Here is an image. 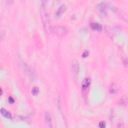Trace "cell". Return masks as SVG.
I'll return each instance as SVG.
<instances>
[{"mask_svg":"<svg viewBox=\"0 0 128 128\" xmlns=\"http://www.w3.org/2000/svg\"><path fill=\"white\" fill-rule=\"evenodd\" d=\"M106 5L105 4L102 3L98 4L97 6V10L100 15L102 17H105L107 15Z\"/></svg>","mask_w":128,"mask_h":128,"instance_id":"obj_5","label":"cell"},{"mask_svg":"<svg viewBox=\"0 0 128 128\" xmlns=\"http://www.w3.org/2000/svg\"><path fill=\"white\" fill-rule=\"evenodd\" d=\"M67 30L66 28L61 26H57L52 28V32L58 36H64L67 33Z\"/></svg>","mask_w":128,"mask_h":128,"instance_id":"obj_2","label":"cell"},{"mask_svg":"<svg viewBox=\"0 0 128 128\" xmlns=\"http://www.w3.org/2000/svg\"><path fill=\"white\" fill-rule=\"evenodd\" d=\"M1 113L4 117L7 118L9 119H12V115H11V113L9 112L6 110L5 109H1Z\"/></svg>","mask_w":128,"mask_h":128,"instance_id":"obj_10","label":"cell"},{"mask_svg":"<svg viewBox=\"0 0 128 128\" xmlns=\"http://www.w3.org/2000/svg\"><path fill=\"white\" fill-rule=\"evenodd\" d=\"M24 69L25 73H26V74L30 78L33 80L37 79V74L34 70L33 69V68L28 65H26L24 67Z\"/></svg>","mask_w":128,"mask_h":128,"instance_id":"obj_3","label":"cell"},{"mask_svg":"<svg viewBox=\"0 0 128 128\" xmlns=\"http://www.w3.org/2000/svg\"><path fill=\"white\" fill-rule=\"evenodd\" d=\"M72 70L74 76H77L79 71V64L77 60L73 59L72 61Z\"/></svg>","mask_w":128,"mask_h":128,"instance_id":"obj_4","label":"cell"},{"mask_svg":"<svg viewBox=\"0 0 128 128\" xmlns=\"http://www.w3.org/2000/svg\"><path fill=\"white\" fill-rule=\"evenodd\" d=\"M45 119H46V121L48 123H51V122H52V117H51L50 113L46 112L45 113Z\"/></svg>","mask_w":128,"mask_h":128,"instance_id":"obj_11","label":"cell"},{"mask_svg":"<svg viewBox=\"0 0 128 128\" xmlns=\"http://www.w3.org/2000/svg\"><path fill=\"white\" fill-rule=\"evenodd\" d=\"M8 101H9V103H10V104H13V103H14L15 100H14V99H13V98H12V97H10L9 98Z\"/></svg>","mask_w":128,"mask_h":128,"instance_id":"obj_15","label":"cell"},{"mask_svg":"<svg viewBox=\"0 0 128 128\" xmlns=\"http://www.w3.org/2000/svg\"><path fill=\"white\" fill-rule=\"evenodd\" d=\"M119 88L116 84H112L110 88V92L111 94H116L118 91Z\"/></svg>","mask_w":128,"mask_h":128,"instance_id":"obj_9","label":"cell"},{"mask_svg":"<svg viewBox=\"0 0 128 128\" xmlns=\"http://www.w3.org/2000/svg\"><path fill=\"white\" fill-rule=\"evenodd\" d=\"M3 94V91H2V89H1V96Z\"/></svg>","mask_w":128,"mask_h":128,"instance_id":"obj_16","label":"cell"},{"mask_svg":"<svg viewBox=\"0 0 128 128\" xmlns=\"http://www.w3.org/2000/svg\"><path fill=\"white\" fill-rule=\"evenodd\" d=\"M32 94L34 96L37 95L39 92V89L38 87H34L32 90Z\"/></svg>","mask_w":128,"mask_h":128,"instance_id":"obj_12","label":"cell"},{"mask_svg":"<svg viewBox=\"0 0 128 128\" xmlns=\"http://www.w3.org/2000/svg\"><path fill=\"white\" fill-rule=\"evenodd\" d=\"M99 127L101 128H104L106 127V123L103 122V121H102L99 123Z\"/></svg>","mask_w":128,"mask_h":128,"instance_id":"obj_14","label":"cell"},{"mask_svg":"<svg viewBox=\"0 0 128 128\" xmlns=\"http://www.w3.org/2000/svg\"><path fill=\"white\" fill-rule=\"evenodd\" d=\"M89 55V52L87 50H85L84 51V52L82 54V57L83 58H86Z\"/></svg>","mask_w":128,"mask_h":128,"instance_id":"obj_13","label":"cell"},{"mask_svg":"<svg viewBox=\"0 0 128 128\" xmlns=\"http://www.w3.org/2000/svg\"><path fill=\"white\" fill-rule=\"evenodd\" d=\"M91 28L93 30L96 32H101L102 30V29H103L102 26L97 23H92L91 25Z\"/></svg>","mask_w":128,"mask_h":128,"instance_id":"obj_6","label":"cell"},{"mask_svg":"<svg viewBox=\"0 0 128 128\" xmlns=\"http://www.w3.org/2000/svg\"><path fill=\"white\" fill-rule=\"evenodd\" d=\"M46 1H42V5L41 7V16L42 21L43 24V26L45 30L47 33H50L51 30L50 23L48 17V15L47 12L46 7Z\"/></svg>","mask_w":128,"mask_h":128,"instance_id":"obj_1","label":"cell"},{"mask_svg":"<svg viewBox=\"0 0 128 128\" xmlns=\"http://www.w3.org/2000/svg\"><path fill=\"white\" fill-rule=\"evenodd\" d=\"M67 8L66 6L65 5H63L62 6H61L59 9L58 10L57 13H56V15L58 17H61L65 12L66 11Z\"/></svg>","mask_w":128,"mask_h":128,"instance_id":"obj_7","label":"cell"},{"mask_svg":"<svg viewBox=\"0 0 128 128\" xmlns=\"http://www.w3.org/2000/svg\"><path fill=\"white\" fill-rule=\"evenodd\" d=\"M91 83V80L89 78H86L82 83V89L83 90H85L90 85Z\"/></svg>","mask_w":128,"mask_h":128,"instance_id":"obj_8","label":"cell"}]
</instances>
